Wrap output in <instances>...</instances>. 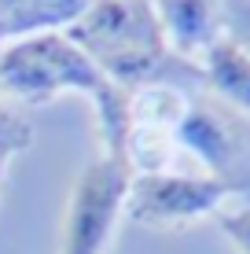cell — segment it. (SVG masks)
I'll return each instance as SVG.
<instances>
[{
	"mask_svg": "<svg viewBox=\"0 0 250 254\" xmlns=\"http://www.w3.org/2000/svg\"><path fill=\"white\" fill-rule=\"evenodd\" d=\"M202 85L217 92L225 103L250 115V52L239 48L232 37H221L199 63Z\"/></svg>",
	"mask_w": 250,
	"mask_h": 254,
	"instance_id": "7",
	"label": "cell"
},
{
	"mask_svg": "<svg viewBox=\"0 0 250 254\" xmlns=\"http://www.w3.org/2000/svg\"><path fill=\"white\" fill-rule=\"evenodd\" d=\"M63 89L89 92L107 136V155L125 159L133 126V92L114 85L66 33H37L11 45L0 56V92L26 103H45Z\"/></svg>",
	"mask_w": 250,
	"mask_h": 254,
	"instance_id": "1",
	"label": "cell"
},
{
	"mask_svg": "<svg viewBox=\"0 0 250 254\" xmlns=\"http://www.w3.org/2000/svg\"><path fill=\"white\" fill-rule=\"evenodd\" d=\"M30 144V129H26L22 118L7 115L4 107H0V155H11L15 147Z\"/></svg>",
	"mask_w": 250,
	"mask_h": 254,
	"instance_id": "11",
	"label": "cell"
},
{
	"mask_svg": "<svg viewBox=\"0 0 250 254\" xmlns=\"http://www.w3.org/2000/svg\"><path fill=\"white\" fill-rule=\"evenodd\" d=\"M4 166H7V155H0V181H4Z\"/></svg>",
	"mask_w": 250,
	"mask_h": 254,
	"instance_id": "12",
	"label": "cell"
},
{
	"mask_svg": "<svg viewBox=\"0 0 250 254\" xmlns=\"http://www.w3.org/2000/svg\"><path fill=\"white\" fill-rule=\"evenodd\" d=\"M129 181H133V170L118 155H100L96 162L85 166V173L77 177V185L70 191V203H66L59 254H103L107 251L114 221L125 210Z\"/></svg>",
	"mask_w": 250,
	"mask_h": 254,
	"instance_id": "3",
	"label": "cell"
},
{
	"mask_svg": "<svg viewBox=\"0 0 250 254\" xmlns=\"http://www.w3.org/2000/svg\"><path fill=\"white\" fill-rule=\"evenodd\" d=\"M217 225L221 232L236 243L239 254H250V206H239V210H217Z\"/></svg>",
	"mask_w": 250,
	"mask_h": 254,
	"instance_id": "10",
	"label": "cell"
},
{
	"mask_svg": "<svg viewBox=\"0 0 250 254\" xmlns=\"http://www.w3.org/2000/svg\"><path fill=\"white\" fill-rule=\"evenodd\" d=\"M166 45L177 59L199 66L202 56L225 37L221 0H154Z\"/></svg>",
	"mask_w": 250,
	"mask_h": 254,
	"instance_id": "6",
	"label": "cell"
},
{
	"mask_svg": "<svg viewBox=\"0 0 250 254\" xmlns=\"http://www.w3.org/2000/svg\"><path fill=\"white\" fill-rule=\"evenodd\" d=\"M177 147L192 151L195 159L206 166V177L225 181L243 195L250 191V151L247 140L232 126L228 115H221L210 103H195L188 100L184 115H180L177 129H173Z\"/></svg>",
	"mask_w": 250,
	"mask_h": 254,
	"instance_id": "5",
	"label": "cell"
},
{
	"mask_svg": "<svg viewBox=\"0 0 250 254\" xmlns=\"http://www.w3.org/2000/svg\"><path fill=\"white\" fill-rule=\"evenodd\" d=\"M66 37L129 92L148 85H177L180 77L202 85L199 66L169 52L154 0H92Z\"/></svg>",
	"mask_w": 250,
	"mask_h": 254,
	"instance_id": "2",
	"label": "cell"
},
{
	"mask_svg": "<svg viewBox=\"0 0 250 254\" xmlns=\"http://www.w3.org/2000/svg\"><path fill=\"white\" fill-rule=\"evenodd\" d=\"M239 195L232 185L213 177H184V173H133L125 195V214L154 229H184L210 217L225 206V199Z\"/></svg>",
	"mask_w": 250,
	"mask_h": 254,
	"instance_id": "4",
	"label": "cell"
},
{
	"mask_svg": "<svg viewBox=\"0 0 250 254\" xmlns=\"http://www.w3.org/2000/svg\"><path fill=\"white\" fill-rule=\"evenodd\" d=\"M89 4L92 0H19L0 26V37H15V33H30V30L48 33V26H59V22L74 26L89 11Z\"/></svg>",
	"mask_w": 250,
	"mask_h": 254,
	"instance_id": "8",
	"label": "cell"
},
{
	"mask_svg": "<svg viewBox=\"0 0 250 254\" xmlns=\"http://www.w3.org/2000/svg\"><path fill=\"white\" fill-rule=\"evenodd\" d=\"M221 19H225V37L250 52V0H221Z\"/></svg>",
	"mask_w": 250,
	"mask_h": 254,
	"instance_id": "9",
	"label": "cell"
}]
</instances>
